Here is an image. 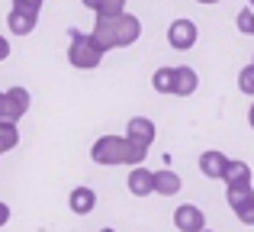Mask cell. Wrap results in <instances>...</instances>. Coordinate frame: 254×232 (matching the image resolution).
I'll list each match as a JSON object with an SVG mask.
<instances>
[{
  "instance_id": "cell-32",
  "label": "cell",
  "mask_w": 254,
  "mask_h": 232,
  "mask_svg": "<svg viewBox=\"0 0 254 232\" xmlns=\"http://www.w3.org/2000/svg\"><path fill=\"white\" fill-rule=\"evenodd\" d=\"M203 232H209V229H203Z\"/></svg>"
},
{
  "instance_id": "cell-20",
  "label": "cell",
  "mask_w": 254,
  "mask_h": 232,
  "mask_svg": "<svg viewBox=\"0 0 254 232\" xmlns=\"http://www.w3.org/2000/svg\"><path fill=\"white\" fill-rule=\"evenodd\" d=\"M235 216H238V223H242V226H254V200L248 203V207H242Z\"/></svg>"
},
{
  "instance_id": "cell-14",
  "label": "cell",
  "mask_w": 254,
  "mask_h": 232,
  "mask_svg": "<svg viewBox=\"0 0 254 232\" xmlns=\"http://www.w3.org/2000/svg\"><path fill=\"white\" fill-rule=\"evenodd\" d=\"M225 200H229V207L235 210H242V207H248V203L254 200V187H251V181H245V184H225Z\"/></svg>"
},
{
  "instance_id": "cell-23",
  "label": "cell",
  "mask_w": 254,
  "mask_h": 232,
  "mask_svg": "<svg viewBox=\"0 0 254 232\" xmlns=\"http://www.w3.org/2000/svg\"><path fill=\"white\" fill-rule=\"evenodd\" d=\"M6 58H10V42L0 36V62H6Z\"/></svg>"
},
{
  "instance_id": "cell-5",
  "label": "cell",
  "mask_w": 254,
  "mask_h": 232,
  "mask_svg": "<svg viewBox=\"0 0 254 232\" xmlns=\"http://www.w3.org/2000/svg\"><path fill=\"white\" fill-rule=\"evenodd\" d=\"M174 226H177V232H203L206 229V213L196 203H184V207L174 210Z\"/></svg>"
},
{
  "instance_id": "cell-12",
  "label": "cell",
  "mask_w": 254,
  "mask_h": 232,
  "mask_svg": "<svg viewBox=\"0 0 254 232\" xmlns=\"http://www.w3.org/2000/svg\"><path fill=\"white\" fill-rule=\"evenodd\" d=\"M68 207H71V213L87 216V213H93V207H97V194H93L90 187H74L71 197H68Z\"/></svg>"
},
{
  "instance_id": "cell-31",
  "label": "cell",
  "mask_w": 254,
  "mask_h": 232,
  "mask_svg": "<svg viewBox=\"0 0 254 232\" xmlns=\"http://www.w3.org/2000/svg\"><path fill=\"white\" fill-rule=\"evenodd\" d=\"M251 65H254V58H251Z\"/></svg>"
},
{
  "instance_id": "cell-22",
  "label": "cell",
  "mask_w": 254,
  "mask_h": 232,
  "mask_svg": "<svg viewBox=\"0 0 254 232\" xmlns=\"http://www.w3.org/2000/svg\"><path fill=\"white\" fill-rule=\"evenodd\" d=\"M6 223H10V207H6V203L0 200V229H3Z\"/></svg>"
},
{
  "instance_id": "cell-24",
  "label": "cell",
  "mask_w": 254,
  "mask_h": 232,
  "mask_svg": "<svg viewBox=\"0 0 254 232\" xmlns=\"http://www.w3.org/2000/svg\"><path fill=\"white\" fill-rule=\"evenodd\" d=\"M3 110H6V90H0V119H3Z\"/></svg>"
},
{
  "instance_id": "cell-8",
  "label": "cell",
  "mask_w": 254,
  "mask_h": 232,
  "mask_svg": "<svg viewBox=\"0 0 254 232\" xmlns=\"http://www.w3.org/2000/svg\"><path fill=\"white\" fill-rule=\"evenodd\" d=\"M126 136H129L132 142H138V145H145V149H151V142H155V136H158V126L151 123L148 116H132L129 126H126Z\"/></svg>"
},
{
  "instance_id": "cell-30",
  "label": "cell",
  "mask_w": 254,
  "mask_h": 232,
  "mask_svg": "<svg viewBox=\"0 0 254 232\" xmlns=\"http://www.w3.org/2000/svg\"><path fill=\"white\" fill-rule=\"evenodd\" d=\"M248 6H251V10H254V0H248Z\"/></svg>"
},
{
  "instance_id": "cell-11",
  "label": "cell",
  "mask_w": 254,
  "mask_h": 232,
  "mask_svg": "<svg viewBox=\"0 0 254 232\" xmlns=\"http://www.w3.org/2000/svg\"><path fill=\"white\" fill-rule=\"evenodd\" d=\"M39 23V13H26V10H16L13 6L10 16H6V29L13 32V36H29L32 29H36Z\"/></svg>"
},
{
  "instance_id": "cell-7",
  "label": "cell",
  "mask_w": 254,
  "mask_h": 232,
  "mask_svg": "<svg viewBox=\"0 0 254 232\" xmlns=\"http://www.w3.org/2000/svg\"><path fill=\"white\" fill-rule=\"evenodd\" d=\"M29 103H32V97H29V90H26V87H10V90H6V110H3V119H13V123H19V119L29 113Z\"/></svg>"
},
{
  "instance_id": "cell-6",
  "label": "cell",
  "mask_w": 254,
  "mask_h": 232,
  "mask_svg": "<svg viewBox=\"0 0 254 232\" xmlns=\"http://www.w3.org/2000/svg\"><path fill=\"white\" fill-rule=\"evenodd\" d=\"M126 187H129L132 197H148L155 194V171H148L145 164H135L126 177Z\"/></svg>"
},
{
  "instance_id": "cell-29",
  "label": "cell",
  "mask_w": 254,
  "mask_h": 232,
  "mask_svg": "<svg viewBox=\"0 0 254 232\" xmlns=\"http://www.w3.org/2000/svg\"><path fill=\"white\" fill-rule=\"evenodd\" d=\"M100 232H116V229H110V226H106V229H100Z\"/></svg>"
},
{
  "instance_id": "cell-15",
  "label": "cell",
  "mask_w": 254,
  "mask_h": 232,
  "mask_svg": "<svg viewBox=\"0 0 254 232\" xmlns=\"http://www.w3.org/2000/svg\"><path fill=\"white\" fill-rule=\"evenodd\" d=\"M222 181L225 184H245V181H251V168L245 161H232V158H229V168H225Z\"/></svg>"
},
{
  "instance_id": "cell-28",
  "label": "cell",
  "mask_w": 254,
  "mask_h": 232,
  "mask_svg": "<svg viewBox=\"0 0 254 232\" xmlns=\"http://www.w3.org/2000/svg\"><path fill=\"white\" fill-rule=\"evenodd\" d=\"M196 3H219V0H196Z\"/></svg>"
},
{
  "instance_id": "cell-1",
  "label": "cell",
  "mask_w": 254,
  "mask_h": 232,
  "mask_svg": "<svg viewBox=\"0 0 254 232\" xmlns=\"http://www.w3.org/2000/svg\"><path fill=\"white\" fill-rule=\"evenodd\" d=\"M90 36L100 42V49H129L142 39V19L132 13H119V16H97Z\"/></svg>"
},
{
  "instance_id": "cell-9",
  "label": "cell",
  "mask_w": 254,
  "mask_h": 232,
  "mask_svg": "<svg viewBox=\"0 0 254 232\" xmlns=\"http://www.w3.org/2000/svg\"><path fill=\"white\" fill-rule=\"evenodd\" d=\"M225 168H229V158L222 155L219 149H209L199 155V171H203L209 181H222L225 177Z\"/></svg>"
},
{
  "instance_id": "cell-17",
  "label": "cell",
  "mask_w": 254,
  "mask_h": 232,
  "mask_svg": "<svg viewBox=\"0 0 254 232\" xmlns=\"http://www.w3.org/2000/svg\"><path fill=\"white\" fill-rule=\"evenodd\" d=\"M238 90H242L245 97H254V65H245V68L238 71Z\"/></svg>"
},
{
  "instance_id": "cell-27",
  "label": "cell",
  "mask_w": 254,
  "mask_h": 232,
  "mask_svg": "<svg viewBox=\"0 0 254 232\" xmlns=\"http://www.w3.org/2000/svg\"><path fill=\"white\" fill-rule=\"evenodd\" d=\"M248 126L254 129V103H251V110H248Z\"/></svg>"
},
{
  "instance_id": "cell-3",
  "label": "cell",
  "mask_w": 254,
  "mask_h": 232,
  "mask_svg": "<svg viewBox=\"0 0 254 232\" xmlns=\"http://www.w3.org/2000/svg\"><path fill=\"white\" fill-rule=\"evenodd\" d=\"M103 55H106V52L100 49V42L90 36V32L71 29V45H68V62H71V68L93 71V68H100Z\"/></svg>"
},
{
  "instance_id": "cell-10",
  "label": "cell",
  "mask_w": 254,
  "mask_h": 232,
  "mask_svg": "<svg viewBox=\"0 0 254 232\" xmlns=\"http://www.w3.org/2000/svg\"><path fill=\"white\" fill-rule=\"evenodd\" d=\"M199 87V75L190 65H177L174 68V97H190Z\"/></svg>"
},
{
  "instance_id": "cell-4",
  "label": "cell",
  "mask_w": 254,
  "mask_h": 232,
  "mask_svg": "<svg viewBox=\"0 0 254 232\" xmlns=\"http://www.w3.org/2000/svg\"><path fill=\"white\" fill-rule=\"evenodd\" d=\"M196 39H199V29H196V23L193 19H174V23L168 26V42H171V49H177V52H190L193 45H196Z\"/></svg>"
},
{
  "instance_id": "cell-26",
  "label": "cell",
  "mask_w": 254,
  "mask_h": 232,
  "mask_svg": "<svg viewBox=\"0 0 254 232\" xmlns=\"http://www.w3.org/2000/svg\"><path fill=\"white\" fill-rule=\"evenodd\" d=\"M6 152H10V145H6V139L0 136V155H6Z\"/></svg>"
},
{
  "instance_id": "cell-25",
  "label": "cell",
  "mask_w": 254,
  "mask_h": 232,
  "mask_svg": "<svg viewBox=\"0 0 254 232\" xmlns=\"http://www.w3.org/2000/svg\"><path fill=\"white\" fill-rule=\"evenodd\" d=\"M81 3L87 6V10H97V6H100V0H81Z\"/></svg>"
},
{
  "instance_id": "cell-13",
  "label": "cell",
  "mask_w": 254,
  "mask_h": 232,
  "mask_svg": "<svg viewBox=\"0 0 254 232\" xmlns=\"http://www.w3.org/2000/svg\"><path fill=\"white\" fill-rule=\"evenodd\" d=\"M180 187H184V181H180L177 171H171V168L155 171V194H161V197H174V194H180Z\"/></svg>"
},
{
  "instance_id": "cell-2",
  "label": "cell",
  "mask_w": 254,
  "mask_h": 232,
  "mask_svg": "<svg viewBox=\"0 0 254 232\" xmlns=\"http://www.w3.org/2000/svg\"><path fill=\"white\" fill-rule=\"evenodd\" d=\"M148 149L138 142H132L129 136H100L97 142L90 145V158L103 168H116V164H142Z\"/></svg>"
},
{
  "instance_id": "cell-19",
  "label": "cell",
  "mask_w": 254,
  "mask_h": 232,
  "mask_svg": "<svg viewBox=\"0 0 254 232\" xmlns=\"http://www.w3.org/2000/svg\"><path fill=\"white\" fill-rule=\"evenodd\" d=\"M235 26H238V32H245V36H254V10L251 6H245V10L235 16Z\"/></svg>"
},
{
  "instance_id": "cell-16",
  "label": "cell",
  "mask_w": 254,
  "mask_h": 232,
  "mask_svg": "<svg viewBox=\"0 0 254 232\" xmlns=\"http://www.w3.org/2000/svg\"><path fill=\"white\" fill-rule=\"evenodd\" d=\"M151 87L158 94H174V68H158L151 75Z\"/></svg>"
},
{
  "instance_id": "cell-18",
  "label": "cell",
  "mask_w": 254,
  "mask_h": 232,
  "mask_svg": "<svg viewBox=\"0 0 254 232\" xmlns=\"http://www.w3.org/2000/svg\"><path fill=\"white\" fill-rule=\"evenodd\" d=\"M93 13L97 16H119V13H126V0H100V6Z\"/></svg>"
},
{
  "instance_id": "cell-21",
  "label": "cell",
  "mask_w": 254,
  "mask_h": 232,
  "mask_svg": "<svg viewBox=\"0 0 254 232\" xmlns=\"http://www.w3.org/2000/svg\"><path fill=\"white\" fill-rule=\"evenodd\" d=\"M16 10H26V13H39L42 10V0H13Z\"/></svg>"
}]
</instances>
